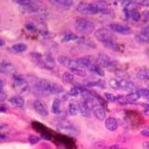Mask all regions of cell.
Here are the masks:
<instances>
[{
	"instance_id": "6da1fadb",
	"label": "cell",
	"mask_w": 149,
	"mask_h": 149,
	"mask_svg": "<svg viewBox=\"0 0 149 149\" xmlns=\"http://www.w3.org/2000/svg\"><path fill=\"white\" fill-rule=\"evenodd\" d=\"M33 91L37 95L60 94L63 92V88L57 83L51 82L47 79H37L33 88Z\"/></svg>"
},
{
	"instance_id": "7a4b0ae2",
	"label": "cell",
	"mask_w": 149,
	"mask_h": 149,
	"mask_svg": "<svg viewBox=\"0 0 149 149\" xmlns=\"http://www.w3.org/2000/svg\"><path fill=\"white\" fill-rule=\"evenodd\" d=\"M95 37L106 48L114 50L118 49V45L115 41V36L112 34L111 30L106 29V28H100L95 32Z\"/></svg>"
},
{
	"instance_id": "3957f363",
	"label": "cell",
	"mask_w": 149,
	"mask_h": 149,
	"mask_svg": "<svg viewBox=\"0 0 149 149\" xmlns=\"http://www.w3.org/2000/svg\"><path fill=\"white\" fill-rule=\"evenodd\" d=\"M58 61L65 68L70 70L72 74H77L78 77H86L87 73L85 71V68L81 67L80 65L77 63V61L69 58L67 56H59Z\"/></svg>"
},
{
	"instance_id": "277c9868",
	"label": "cell",
	"mask_w": 149,
	"mask_h": 149,
	"mask_svg": "<svg viewBox=\"0 0 149 149\" xmlns=\"http://www.w3.org/2000/svg\"><path fill=\"white\" fill-rule=\"evenodd\" d=\"M31 58L36 65L42 69H46V70H52L55 67V60L53 57H51L49 54H40L37 52H32L30 54Z\"/></svg>"
},
{
	"instance_id": "5b68a950",
	"label": "cell",
	"mask_w": 149,
	"mask_h": 149,
	"mask_svg": "<svg viewBox=\"0 0 149 149\" xmlns=\"http://www.w3.org/2000/svg\"><path fill=\"white\" fill-rule=\"evenodd\" d=\"M74 26L80 34H91L95 29L94 23L84 18H77L74 21Z\"/></svg>"
},
{
	"instance_id": "8992f818",
	"label": "cell",
	"mask_w": 149,
	"mask_h": 149,
	"mask_svg": "<svg viewBox=\"0 0 149 149\" xmlns=\"http://www.w3.org/2000/svg\"><path fill=\"white\" fill-rule=\"evenodd\" d=\"M109 86L112 88H115V90H121V91H132L135 88L134 84L132 81L127 80V79L113 78L109 81Z\"/></svg>"
},
{
	"instance_id": "52a82bcc",
	"label": "cell",
	"mask_w": 149,
	"mask_h": 149,
	"mask_svg": "<svg viewBox=\"0 0 149 149\" xmlns=\"http://www.w3.org/2000/svg\"><path fill=\"white\" fill-rule=\"evenodd\" d=\"M87 104L90 106V108L91 110V112L94 115V116L99 120H104L105 119V116H106V114H105V111L104 109V106H102L99 102L97 101L96 99V93H95V98L93 100H91L88 102H86Z\"/></svg>"
},
{
	"instance_id": "ba28073f",
	"label": "cell",
	"mask_w": 149,
	"mask_h": 149,
	"mask_svg": "<svg viewBox=\"0 0 149 149\" xmlns=\"http://www.w3.org/2000/svg\"><path fill=\"white\" fill-rule=\"evenodd\" d=\"M12 79H13V82H12L13 88L18 93H25L29 90L28 82L25 80L24 77H22L21 76V74H14Z\"/></svg>"
},
{
	"instance_id": "9c48e42d",
	"label": "cell",
	"mask_w": 149,
	"mask_h": 149,
	"mask_svg": "<svg viewBox=\"0 0 149 149\" xmlns=\"http://www.w3.org/2000/svg\"><path fill=\"white\" fill-rule=\"evenodd\" d=\"M77 10L82 14H87V15H94V14L99 13V10L94 3L80 2L77 6Z\"/></svg>"
},
{
	"instance_id": "30bf717a",
	"label": "cell",
	"mask_w": 149,
	"mask_h": 149,
	"mask_svg": "<svg viewBox=\"0 0 149 149\" xmlns=\"http://www.w3.org/2000/svg\"><path fill=\"white\" fill-rule=\"evenodd\" d=\"M57 128L59 130H61L62 132L68 134V135H77L78 134V130L74 125L72 123L68 122L66 120H61L59 121V123L57 124Z\"/></svg>"
},
{
	"instance_id": "8fae6325",
	"label": "cell",
	"mask_w": 149,
	"mask_h": 149,
	"mask_svg": "<svg viewBox=\"0 0 149 149\" xmlns=\"http://www.w3.org/2000/svg\"><path fill=\"white\" fill-rule=\"evenodd\" d=\"M96 63H98V65H100L101 67H104V68L116 67V63L114 62L109 56H107L106 54H104V53H100L98 55V57L96 59Z\"/></svg>"
},
{
	"instance_id": "7c38bea8",
	"label": "cell",
	"mask_w": 149,
	"mask_h": 149,
	"mask_svg": "<svg viewBox=\"0 0 149 149\" xmlns=\"http://www.w3.org/2000/svg\"><path fill=\"white\" fill-rule=\"evenodd\" d=\"M109 28L111 31L122 35H130L132 33V29H130V26L126 24H121V23H111L109 25Z\"/></svg>"
},
{
	"instance_id": "4fadbf2b",
	"label": "cell",
	"mask_w": 149,
	"mask_h": 149,
	"mask_svg": "<svg viewBox=\"0 0 149 149\" xmlns=\"http://www.w3.org/2000/svg\"><path fill=\"white\" fill-rule=\"evenodd\" d=\"M33 106H34V109L37 114L42 116H47L49 115V111H48V107H47L46 104L41 100H36L33 102Z\"/></svg>"
},
{
	"instance_id": "5bb4252c",
	"label": "cell",
	"mask_w": 149,
	"mask_h": 149,
	"mask_svg": "<svg viewBox=\"0 0 149 149\" xmlns=\"http://www.w3.org/2000/svg\"><path fill=\"white\" fill-rule=\"evenodd\" d=\"M77 63L83 68H90L93 64L96 63V60H94L91 56H85V57H80L76 60Z\"/></svg>"
},
{
	"instance_id": "9a60e30c",
	"label": "cell",
	"mask_w": 149,
	"mask_h": 149,
	"mask_svg": "<svg viewBox=\"0 0 149 149\" xmlns=\"http://www.w3.org/2000/svg\"><path fill=\"white\" fill-rule=\"evenodd\" d=\"M14 71V65L8 61L2 59L0 63V72L3 74H8Z\"/></svg>"
},
{
	"instance_id": "2e32d148",
	"label": "cell",
	"mask_w": 149,
	"mask_h": 149,
	"mask_svg": "<svg viewBox=\"0 0 149 149\" xmlns=\"http://www.w3.org/2000/svg\"><path fill=\"white\" fill-rule=\"evenodd\" d=\"M49 3L57 8H65V9L72 7L74 4L72 0H52V1H49Z\"/></svg>"
},
{
	"instance_id": "e0dca14e",
	"label": "cell",
	"mask_w": 149,
	"mask_h": 149,
	"mask_svg": "<svg viewBox=\"0 0 149 149\" xmlns=\"http://www.w3.org/2000/svg\"><path fill=\"white\" fill-rule=\"evenodd\" d=\"M78 105H79V112H80V114L84 118H90L91 110L87 102L84 100H82L81 102H78Z\"/></svg>"
},
{
	"instance_id": "ac0fdd59",
	"label": "cell",
	"mask_w": 149,
	"mask_h": 149,
	"mask_svg": "<svg viewBox=\"0 0 149 149\" xmlns=\"http://www.w3.org/2000/svg\"><path fill=\"white\" fill-rule=\"evenodd\" d=\"M95 6L97 7L98 10H99V13H102V14H104V15H107V14H109L111 12L110 10V8H109V5L107 2H104V1H97V2H94Z\"/></svg>"
},
{
	"instance_id": "d6986e66",
	"label": "cell",
	"mask_w": 149,
	"mask_h": 149,
	"mask_svg": "<svg viewBox=\"0 0 149 149\" xmlns=\"http://www.w3.org/2000/svg\"><path fill=\"white\" fill-rule=\"evenodd\" d=\"M9 102H10V104L13 106L18 107V108H22V107L24 106V104H25V101H24V99H23V97H22L20 95L12 96L10 99H9Z\"/></svg>"
},
{
	"instance_id": "ffe728a7",
	"label": "cell",
	"mask_w": 149,
	"mask_h": 149,
	"mask_svg": "<svg viewBox=\"0 0 149 149\" xmlns=\"http://www.w3.org/2000/svg\"><path fill=\"white\" fill-rule=\"evenodd\" d=\"M105 127L107 130H110V132H115L118 127V120H116L115 118H112V116L107 118L105 119Z\"/></svg>"
},
{
	"instance_id": "44dd1931",
	"label": "cell",
	"mask_w": 149,
	"mask_h": 149,
	"mask_svg": "<svg viewBox=\"0 0 149 149\" xmlns=\"http://www.w3.org/2000/svg\"><path fill=\"white\" fill-rule=\"evenodd\" d=\"M135 40L140 44H148L149 43V35L144 32H141L135 36Z\"/></svg>"
},
{
	"instance_id": "7402d4cb",
	"label": "cell",
	"mask_w": 149,
	"mask_h": 149,
	"mask_svg": "<svg viewBox=\"0 0 149 149\" xmlns=\"http://www.w3.org/2000/svg\"><path fill=\"white\" fill-rule=\"evenodd\" d=\"M68 112H69V115L71 116H77V113L79 112V105L77 102H69V105H68Z\"/></svg>"
},
{
	"instance_id": "603a6c76",
	"label": "cell",
	"mask_w": 149,
	"mask_h": 149,
	"mask_svg": "<svg viewBox=\"0 0 149 149\" xmlns=\"http://www.w3.org/2000/svg\"><path fill=\"white\" fill-rule=\"evenodd\" d=\"M137 77L141 80H149V68H143L139 70Z\"/></svg>"
},
{
	"instance_id": "cb8c5ba5",
	"label": "cell",
	"mask_w": 149,
	"mask_h": 149,
	"mask_svg": "<svg viewBox=\"0 0 149 149\" xmlns=\"http://www.w3.org/2000/svg\"><path fill=\"white\" fill-rule=\"evenodd\" d=\"M88 70H90V71H91L92 73H94V74H98V76H100V77H104V70L102 69V67L100 66V65H98L97 63L93 64L91 67L88 68Z\"/></svg>"
},
{
	"instance_id": "d4e9b609",
	"label": "cell",
	"mask_w": 149,
	"mask_h": 149,
	"mask_svg": "<svg viewBox=\"0 0 149 149\" xmlns=\"http://www.w3.org/2000/svg\"><path fill=\"white\" fill-rule=\"evenodd\" d=\"M141 96L142 95H141V93L139 92V91H134L130 92L126 97H127V99L129 100L130 102H136L137 100H139Z\"/></svg>"
},
{
	"instance_id": "484cf974",
	"label": "cell",
	"mask_w": 149,
	"mask_h": 149,
	"mask_svg": "<svg viewBox=\"0 0 149 149\" xmlns=\"http://www.w3.org/2000/svg\"><path fill=\"white\" fill-rule=\"evenodd\" d=\"M11 49L14 51V52L17 53H22L23 51H25L27 49V46L23 43H18V44H14L11 47Z\"/></svg>"
},
{
	"instance_id": "4316f807",
	"label": "cell",
	"mask_w": 149,
	"mask_h": 149,
	"mask_svg": "<svg viewBox=\"0 0 149 149\" xmlns=\"http://www.w3.org/2000/svg\"><path fill=\"white\" fill-rule=\"evenodd\" d=\"M51 110H52L53 114H60L61 113V101L58 98H55L53 102H52V106H51Z\"/></svg>"
},
{
	"instance_id": "83f0119b",
	"label": "cell",
	"mask_w": 149,
	"mask_h": 149,
	"mask_svg": "<svg viewBox=\"0 0 149 149\" xmlns=\"http://www.w3.org/2000/svg\"><path fill=\"white\" fill-rule=\"evenodd\" d=\"M63 42H70V41H76L78 40V36L72 34V33H65V34L63 36Z\"/></svg>"
},
{
	"instance_id": "f1b7e54d",
	"label": "cell",
	"mask_w": 149,
	"mask_h": 149,
	"mask_svg": "<svg viewBox=\"0 0 149 149\" xmlns=\"http://www.w3.org/2000/svg\"><path fill=\"white\" fill-rule=\"evenodd\" d=\"M85 85L87 87H104L105 84L102 80H94V81H91V80H88V81H85Z\"/></svg>"
},
{
	"instance_id": "f546056e",
	"label": "cell",
	"mask_w": 149,
	"mask_h": 149,
	"mask_svg": "<svg viewBox=\"0 0 149 149\" xmlns=\"http://www.w3.org/2000/svg\"><path fill=\"white\" fill-rule=\"evenodd\" d=\"M63 81L66 84H71L74 82V74L71 72H65L63 74Z\"/></svg>"
},
{
	"instance_id": "4dcf8cb0",
	"label": "cell",
	"mask_w": 149,
	"mask_h": 149,
	"mask_svg": "<svg viewBox=\"0 0 149 149\" xmlns=\"http://www.w3.org/2000/svg\"><path fill=\"white\" fill-rule=\"evenodd\" d=\"M82 87L80 86H76L73 87L69 91V95H71L73 97H77V96H80L81 95V91H82Z\"/></svg>"
},
{
	"instance_id": "1f68e13d",
	"label": "cell",
	"mask_w": 149,
	"mask_h": 149,
	"mask_svg": "<svg viewBox=\"0 0 149 149\" xmlns=\"http://www.w3.org/2000/svg\"><path fill=\"white\" fill-rule=\"evenodd\" d=\"M104 97H105V99L108 100L109 102H116V98H118V96H116V95L112 94V93H109V92H105Z\"/></svg>"
},
{
	"instance_id": "d6a6232c",
	"label": "cell",
	"mask_w": 149,
	"mask_h": 149,
	"mask_svg": "<svg viewBox=\"0 0 149 149\" xmlns=\"http://www.w3.org/2000/svg\"><path fill=\"white\" fill-rule=\"evenodd\" d=\"M25 27H26V29L28 31H30V32H36L37 29H36V27L35 24H33V23H26L25 24Z\"/></svg>"
},
{
	"instance_id": "836d02e7",
	"label": "cell",
	"mask_w": 149,
	"mask_h": 149,
	"mask_svg": "<svg viewBox=\"0 0 149 149\" xmlns=\"http://www.w3.org/2000/svg\"><path fill=\"white\" fill-rule=\"evenodd\" d=\"M136 5H140V6H146L149 7V1L148 0H138V1H134Z\"/></svg>"
},
{
	"instance_id": "e575fe53",
	"label": "cell",
	"mask_w": 149,
	"mask_h": 149,
	"mask_svg": "<svg viewBox=\"0 0 149 149\" xmlns=\"http://www.w3.org/2000/svg\"><path fill=\"white\" fill-rule=\"evenodd\" d=\"M39 141H40V138H38L37 136H30L29 137V142L31 143H39Z\"/></svg>"
},
{
	"instance_id": "d590c367",
	"label": "cell",
	"mask_w": 149,
	"mask_h": 149,
	"mask_svg": "<svg viewBox=\"0 0 149 149\" xmlns=\"http://www.w3.org/2000/svg\"><path fill=\"white\" fill-rule=\"evenodd\" d=\"M141 134L143 135V136H146V137H149V128H146L143 130L141 132Z\"/></svg>"
},
{
	"instance_id": "8d00e7d4",
	"label": "cell",
	"mask_w": 149,
	"mask_h": 149,
	"mask_svg": "<svg viewBox=\"0 0 149 149\" xmlns=\"http://www.w3.org/2000/svg\"><path fill=\"white\" fill-rule=\"evenodd\" d=\"M6 93H5V91H0V101L3 102L5 101V99H6Z\"/></svg>"
},
{
	"instance_id": "74e56055",
	"label": "cell",
	"mask_w": 149,
	"mask_h": 149,
	"mask_svg": "<svg viewBox=\"0 0 149 149\" xmlns=\"http://www.w3.org/2000/svg\"><path fill=\"white\" fill-rule=\"evenodd\" d=\"M143 146L144 149H149V142H144L143 144Z\"/></svg>"
},
{
	"instance_id": "f35d334b",
	"label": "cell",
	"mask_w": 149,
	"mask_h": 149,
	"mask_svg": "<svg viewBox=\"0 0 149 149\" xmlns=\"http://www.w3.org/2000/svg\"><path fill=\"white\" fill-rule=\"evenodd\" d=\"M143 17L146 18V19H148L149 18V10H146V11L143 12Z\"/></svg>"
},
{
	"instance_id": "ab89813d",
	"label": "cell",
	"mask_w": 149,
	"mask_h": 149,
	"mask_svg": "<svg viewBox=\"0 0 149 149\" xmlns=\"http://www.w3.org/2000/svg\"><path fill=\"white\" fill-rule=\"evenodd\" d=\"M110 149H126V148H121V147H118V146H111Z\"/></svg>"
},
{
	"instance_id": "60d3db41",
	"label": "cell",
	"mask_w": 149,
	"mask_h": 149,
	"mask_svg": "<svg viewBox=\"0 0 149 149\" xmlns=\"http://www.w3.org/2000/svg\"><path fill=\"white\" fill-rule=\"evenodd\" d=\"M5 111H6V108L4 107V104H2L1 105V112H5Z\"/></svg>"
},
{
	"instance_id": "b9f144b4",
	"label": "cell",
	"mask_w": 149,
	"mask_h": 149,
	"mask_svg": "<svg viewBox=\"0 0 149 149\" xmlns=\"http://www.w3.org/2000/svg\"><path fill=\"white\" fill-rule=\"evenodd\" d=\"M0 42H1V45H0V46H4V44H5L4 40H3V39H1V40H0Z\"/></svg>"
},
{
	"instance_id": "7bdbcfd3",
	"label": "cell",
	"mask_w": 149,
	"mask_h": 149,
	"mask_svg": "<svg viewBox=\"0 0 149 149\" xmlns=\"http://www.w3.org/2000/svg\"><path fill=\"white\" fill-rule=\"evenodd\" d=\"M146 108H148V109H149V104H146Z\"/></svg>"
},
{
	"instance_id": "ee69618b",
	"label": "cell",
	"mask_w": 149,
	"mask_h": 149,
	"mask_svg": "<svg viewBox=\"0 0 149 149\" xmlns=\"http://www.w3.org/2000/svg\"><path fill=\"white\" fill-rule=\"evenodd\" d=\"M148 88H149V85H148Z\"/></svg>"
}]
</instances>
